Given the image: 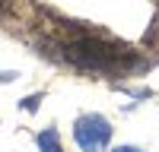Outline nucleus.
Listing matches in <instances>:
<instances>
[{
    "instance_id": "nucleus-1",
    "label": "nucleus",
    "mask_w": 159,
    "mask_h": 152,
    "mask_svg": "<svg viewBox=\"0 0 159 152\" xmlns=\"http://www.w3.org/2000/svg\"><path fill=\"white\" fill-rule=\"evenodd\" d=\"M64 57L83 70H102V73H111V70L127 63V57L118 48L96 41V38H73V41H67L64 44Z\"/></svg>"
},
{
    "instance_id": "nucleus-2",
    "label": "nucleus",
    "mask_w": 159,
    "mask_h": 152,
    "mask_svg": "<svg viewBox=\"0 0 159 152\" xmlns=\"http://www.w3.org/2000/svg\"><path fill=\"white\" fill-rule=\"evenodd\" d=\"M73 136H76V146L83 152H102L111 139V127L99 114H83L73 127Z\"/></svg>"
},
{
    "instance_id": "nucleus-3",
    "label": "nucleus",
    "mask_w": 159,
    "mask_h": 152,
    "mask_svg": "<svg viewBox=\"0 0 159 152\" xmlns=\"http://www.w3.org/2000/svg\"><path fill=\"white\" fill-rule=\"evenodd\" d=\"M38 149H42V152H61L57 130H45V133H38Z\"/></svg>"
},
{
    "instance_id": "nucleus-4",
    "label": "nucleus",
    "mask_w": 159,
    "mask_h": 152,
    "mask_svg": "<svg viewBox=\"0 0 159 152\" xmlns=\"http://www.w3.org/2000/svg\"><path fill=\"white\" fill-rule=\"evenodd\" d=\"M115 152H140V149H134V146H121V149H115Z\"/></svg>"
}]
</instances>
